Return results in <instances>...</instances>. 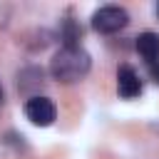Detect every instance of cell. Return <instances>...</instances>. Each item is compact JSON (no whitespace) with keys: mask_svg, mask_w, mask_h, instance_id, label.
<instances>
[{"mask_svg":"<svg viewBox=\"0 0 159 159\" xmlns=\"http://www.w3.org/2000/svg\"><path fill=\"white\" fill-rule=\"evenodd\" d=\"M149 77L159 84V60H154V62H149Z\"/></svg>","mask_w":159,"mask_h":159,"instance_id":"6","label":"cell"},{"mask_svg":"<svg viewBox=\"0 0 159 159\" xmlns=\"http://www.w3.org/2000/svg\"><path fill=\"white\" fill-rule=\"evenodd\" d=\"M117 92H119L122 99H134V97L142 94V80L134 72V67L122 65L117 70Z\"/></svg>","mask_w":159,"mask_h":159,"instance_id":"4","label":"cell"},{"mask_svg":"<svg viewBox=\"0 0 159 159\" xmlns=\"http://www.w3.org/2000/svg\"><path fill=\"white\" fill-rule=\"evenodd\" d=\"M157 15H159V5H157Z\"/></svg>","mask_w":159,"mask_h":159,"instance_id":"8","label":"cell"},{"mask_svg":"<svg viewBox=\"0 0 159 159\" xmlns=\"http://www.w3.org/2000/svg\"><path fill=\"white\" fill-rule=\"evenodd\" d=\"M25 117L35 127H50L55 122V117H57V107H55V102L50 97L35 94V97H30L25 102Z\"/></svg>","mask_w":159,"mask_h":159,"instance_id":"3","label":"cell"},{"mask_svg":"<svg viewBox=\"0 0 159 159\" xmlns=\"http://www.w3.org/2000/svg\"><path fill=\"white\" fill-rule=\"evenodd\" d=\"M134 47H137V52L147 60V65L154 62V60H159V35H157V32H149V30L142 32V35L137 37Z\"/></svg>","mask_w":159,"mask_h":159,"instance_id":"5","label":"cell"},{"mask_svg":"<svg viewBox=\"0 0 159 159\" xmlns=\"http://www.w3.org/2000/svg\"><path fill=\"white\" fill-rule=\"evenodd\" d=\"M89 67H92V60H89V55L80 45H75V47H60L52 55V60H50V75L57 82H65V84L80 82L82 77H87Z\"/></svg>","mask_w":159,"mask_h":159,"instance_id":"1","label":"cell"},{"mask_svg":"<svg viewBox=\"0 0 159 159\" xmlns=\"http://www.w3.org/2000/svg\"><path fill=\"white\" fill-rule=\"evenodd\" d=\"M0 102H2V87H0Z\"/></svg>","mask_w":159,"mask_h":159,"instance_id":"7","label":"cell"},{"mask_svg":"<svg viewBox=\"0 0 159 159\" xmlns=\"http://www.w3.org/2000/svg\"><path fill=\"white\" fill-rule=\"evenodd\" d=\"M129 22V12L119 5H102L92 12V27L102 35H114L122 27H127Z\"/></svg>","mask_w":159,"mask_h":159,"instance_id":"2","label":"cell"}]
</instances>
